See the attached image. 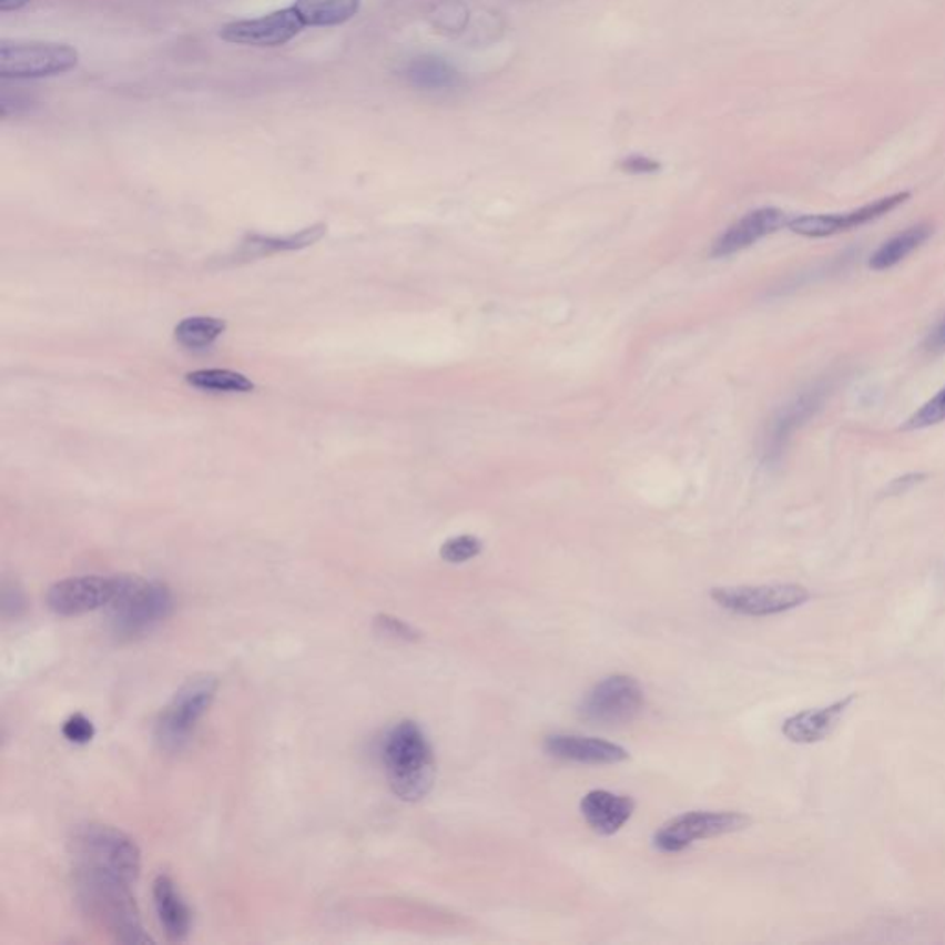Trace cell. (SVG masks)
Instances as JSON below:
<instances>
[{
  "instance_id": "23",
  "label": "cell",
  "mask_w": 945,
  "mask_h": 945,
  "mask_svg": "<svg viewBox=\"0 0 945 945\" xmlns=\"http://www.w3.org/2000/svg\"><path fill=\"white\" fill-rule=\"evenodd\" d=\"M226 331L224 319L211 318V316H191L176 325L174 336L183 347L189 349H204L210 347L216 338H221Z\"/></svg>"
},
{
  "instance_id": "13",
  "label": "cell",
  "mask_w": 945,
  "mask_h": 945,
  "mask_svg": "<svg viewBox=\"0 0 945 945\" xmlns=\"http://www.w3.org/2000/svg\"><path fill=\"white\" fill-rule=\"evenodd\" d=\"M121 577H89L65 578L52 583L47 591V606L55 616L78 617L100 608H108L119 589Z\"/></svg>"
},
{
  "instance_id": "1",
  "label": "cell",
  "mask_w": 945,
  "mask_h": 945,
  "mask_svg": "<svg viewBox=\"0 0 945 945\" xmlns=\"http://www.w3.org/2000/svg\"><path fill=\"white\" fill-rule=\"evenodd\" d=\"M383 763L392 792L403 802H419L433 791L435 753L414 720H402L388 731L383 742Z\"/></svg>"
},
{
  "instance_id": "22",
  "label": "cell",
  "mask_w": 945,
  "mask_h": 945,
  "mask_svg": "<svg viewBox=\"0 0 945 945\" xmlns=\"http://www.w3.org/2000/svg\"><path fill=\"white\" fill-rule=\"evenodd\" d=\"M189 385L204 392H224V394H247L255 390V385L246 375L232 369H196L187 374Z\"/></svg>"
},
{
  "instance_id": "14",
  "label": "cell",
  "mask_w": 945,
  "mask_h": 945,
  "mask_svg": "<svg viewBox=\"0 0 945 945\" xmlns=\"http://www.w3.org/2000/svg\"><path fill=\"white\" fill-rule=\"evenodd\" d=\"M789 221H791V216L786 215L785 211L778 210V207H761V210L750 211L748 215L742 216L741 221H736L733 226L728 227L714 241L711 255L713 257H730L733 253L742 252V250L752 246L764 236L780 232L783 227L789 226Z\"/></svg>"
},
{
  "instance_id": "16",
  "label": "cell",
  "mask_w": 945,
  "mask_h": 945,
  "mask_svg": "<svg viewBox=\"0 0 945 945\" xmlns=\"http://www.w3.org/2000/svg\"><path fill=\"white\" fill-rule=\"evenodd\" d=\"M152 894H154L155 913L160 918L161 927L165 931L166 938L177 944L187 941L191 935V925H193V913L187 902L183 900L176 883L169 875H158L152 885Z\"/></svg>"
},
{
  "instance_id": "8",
  "label": "cell",
  "mask_w": 945,
  "mask_h": 945,
  "mask_svg": "<svg viewBox=\"0 0 945 945\" xmlns=\"http://www.w3.org/2000/svg\"><path fill=\"white\" fill-rule=\"evenodd\" d=\"M644 704L643 688L638 680L624 674L606 678L597 683L578 708L586 722L599 725H619L632 722Z\"/></svg>"
},
{
  "instance_id": "15",
  "label": "cell",
  "mask_w": 945,
  "mask_h": 945,
  "mask_svg": "<svg viewBox=\"0 0 945 945\" xmlns=\"http://www.w3.org/2000/svg\"><path fill=\"white\" fill-rule=\"evenodd\" d=\"M545 752L552 758L575 763L616 764L627 761L628 752L613 742L600 741L593 736L549 735L543 742Z\"/></svg>"
},
{
  "instance_id": "19",
  "label": "cell",
  "mask_w": 945,
  "mask_h": 945,
  "mask_svg": "<svg viewBox=\"0 0 945 945\" xmlns=\"http://www.w3.org/2000/svg\"><path fill=\"white\" fill-rule=\"evenodd\" d=\"M933 233H935V230L929 224H916V226L903 230L902 233L892 236L875 250L874 255L870 257V268L875 270V272L894 268L902 261H905L911 253L924 246L925 242L933 236Z\"/></svg>"
},
{
  "instance_id": "6",
  "label": "cell",
  "mask_w": 945,
  "mask_h": 945,
  "mask_svg": "<svg viewBox=\"0 0 945 945\" xmlns=\"http://www.w3.org/2000/svg\"><path fill=\"white\" fill-rule=\"evenodd\" d=\"M80 54L71 44L50 41H2L0 77L4 80H38L77 69Z\"/></svg>"
},
{
  "instance_id": "10",
  "label": "cell",
  "mask_w": 945,
  "mask_h": 945,
  "mask_svg": "<svg viewBox=\"0 0 945 945\" xmlns=\"http://www.w3.org/2000/svg\"><path fill=\"white\" fill-rule=\"evenodd\" d=\"M830 392L831 383L819 380L800 392L794 399L786 403L785 407H781L775 413L774 418L766 425L763 441H761V458L764 464L774 466L780 463L794 433L819 414Z\"/></svg>"
},
{
  "instance_id": "2",
  "label": "cell",
  "mask_w": 945,
  "mask_h": 945,
  "mask_svg": "<svg viewBox=\"0 0 945 945\" xmlns=\"http://www.w3.org/2000/svg\"><path fill=\"white\" fill-rule=\"evenodd\" d=\"M71 852L77 874L96 875L133 885L141 872V852L133 839L113 825H78L72 831Z\"/></svg>"
},
{
  "instance_id": "29",
  "label": "cell",
  "mask_w": 945,
  "mask_h": 945,
  "mask_svg": "<svg viewBox=\"0 0 945 945\" xmlns=\"http://www.w3.org/2000/svg\"><path fill=\"white\" fill-rule=\"evenodd\" d=\"M660 163L644 155H632L628 160L621 161L622 171L632 172V174H652L660 171Z\"/></svg>"
},
{
  "instance_id": "28",
  "label": "cell",
  "mask_w": 945,
  "mask_h": 945,
  "mask_svg": "<svg viewBox=\"0 0 945 945\" xmlns=\"http://www.w3.org/2000/svg\"><path fill=\"white\" fill-rule=\"evenodd\" d=\"M375 628L380 633L388 636V638L402 639V641H416V639H419L416 628L410 627L408 622L402 621V619H397V617L386 616V613L375 617Z\"/></svg>"
},
{
  "instance_id": "26",
  "label": "cell",
  "mask_w": 945,
  "mask_h": 945,
  "mask_svg": "<svg viewBox=\"0 0 945 945\" xmlns=\"http://www.w3.org/2000/svg\"><path fill=\"white\" fill-rule=\"evenodd\" d=\"M480 550H482L480 539L475 536H457L441 545L440 556L447 563H464L480 555Z\"/></svg>"
},
{
  "instance_id": "27",
  "label": "cell",
  "mask_w": 945,
  "mask_h": 945,
  "mask_svg": "<svg viewBox=\"0 0 945 945\" xmlns=\"http://www.w3.org/2000/svg\"><path fill=\"white\" fill-rule=\"evenodd\" d=\"M61 733H63V736H65L69 742H74V744H88V742L93 741V736L96 731H94L93 722H91L85 714L74 713L71 714L65 722H63Z\"/></svg>"
},
{
  "instance_id": "9",
  "label": "cell",
  "mask_w": 945,
  "mask_h": 945,
  "mask_svg": "<svg viewBox=\"0 0 945 945\" xmlns=\"http://www.w3.org/2000/svg\"><path fill=\"white\" fill-rule=\"evenodd\" d=\"M752 824L746 814L735 811H693L667 822L654 835V846L663 853H680L693 842L742 831Z\"/></svg>"
},
{
  "instance_id": "11",
  "label": "cell",
  "mask_w": 945,
  "mask_h": 945,
  "mask_svg": "<svg viewBox=\"0 0 945 945\" xmlns=\"http://www.w3.org/2000/svg\"><path fill=\"white\" fill-rule=\"evenodd\" d=\"M303 28H307V24L292 4L255 19L227 22L221 28V38L227 43L274 49L299 35Z\"/></svg>"
},
{
  "instance_id": "24",
  "label": "cell",
  "mask_w": 945,
  "mask_h": 945,
  "mask_svg": "<svg viewBox=\"0 0 945 945\" xmlns=\"http://www.w3.org/2000/svg\"><path fill=\"white\" fill-rule=\"evenodd\" d=\"M324 226H314L303 230L297 235L285 236V238H264V236H255L252 238V247H261V252H277V250H296V247H305L313 242L318 241L319 236L324 235Z\"/></svg>"
},
{
  "instance_id": "7",
  "label": "cell",
  "mask_w": 945,
  "mask_h": 945,
  "mask_svg": "<svg viewBox=\"0 0 945 945\" xmlns=\"http://www.w3.org/2000/svg\"><path fill=\"white\" fill-rule=\"evenodd\" d=\"M711 599L736 616L769 617L800 608L811 599V593L797 583H772L713 589Z\"/></svg>"
},
{
  "instance_id": "18",
  "label": "cell",
  "mask_w": 945,
  "mask_h": 945,
  "mask_svg": "<svg viewBox=\"0 0 945 945\" xmlns=\"http://www.w3.org/2000/svg\"><path fill=\"white\" fill-rule=\"evenodd\" d=\"M632 797L613 794L610 791H591L582 797L580 811L591 830L599 835H613L632 816Z\"/></svg>"
},
{
  "instance_id": "4",
  "label": "cell",
  "mask_w": 945,
  "mask_h": 945,
  "mask_svg": "<svg viewBox=\"0 0 945 945\" xmlns=\"http://www.w3.org/2000/svg\"><path fill=\"white\" fill-rule=\"evenodd\" d=\"M78 896L93 918L99 919L116 941L152 944L146 935L132 885L96 875L77 874Z\"/></svg>"
},
{
  "instance_id": "20",
  "label": "cell",
  "mask_w": 945,
  "mask_h": 945,
  "mask_svg": "<svg viewBox=\"0 0 945 945\" xmlns=\"http://www.w3.org/2000/svg\"><path fill=\"white\" fill-rule=\"evenodd\" d=\"M407 80L424 91H441L458 85L457 69L438 55H418L407 67Z\"/></svg>"
},
{
  "instance_id": "31",
  "label": "cell",
  "mask_w": 945,
  "mask_h": 945,
  "mask_svg": "<svg viewBox=\"0 0 945 945\" xmlns=\"http://www.w3.org/2000/svg\"><path fill=\"white\" fill-rule=\"evenodd\" d=\"M925 349L929 353L945 352V316L941 324L936 325L935 329L931 331L927 341L924 344Z\"/></svg>"
},
{
  "instance_id": "33",
  "label": "cell",
  "mask_w": 945,
  "mask_h": 945,
  "mask_svg": "<svg viewBox=\"0 0 945 945\" xmlns=\"http://www.w3.org/2000/svg\"><path fill=\"white\" fill-rule=\"evenodd\" d=\"M32 0H0V11L2 13H8V11H19L24 8V6L30 4Z\"/></svg>"
},
{
  "instance_id": "25",
  "label": "cell",
  "mask_w": 945,
  "mask_h": 945,
  "mask_svg": "<svg viewBox=\"0 0 945 945\" xmlns=\"http://www.w3.org/2000/svg\"><path fill=\"white\" fill-rule=\"evenodd\" d=\"M945 421V386L924 407L916 410L903 425V430H922Z\"/></svg>"
},
{
  "instance_id": "3",
  "label": "cell",
  "mask_w": 945,
  "mask_h": 945,
  "mask_svg": "<svg viewBox=\"0 0 945 945\" xmlns=\"http://www.w3.org/2000/svg\"><path fill=\"white\" fill-rule=\"evenodd\" d=\"M174 611V597L165 582L139 577L119 578V589L108 606L111 632L119 639L143 638Z\"/></svg>"
},
{
  "instance_id": "30",
  "label": "cell",
  "mask_w": 945,
  "mask_h": 945,
  "mask_svg": "<svg viewBox=\"0 0 945 945\" xmlns=\"http://www.w3.org/2000/svg\"><path fill=\"white\" fill-rule=\"evenodd\" d=\"M2 610H4L6 617H19V613L24 610V595L17 588L4 586V591H2Z\"/></svg>"
},
{
  "instance_id": "12",
  "label": "cell",
  "mask_w": 945,
  "mask_h": 945,
  "mask_svg": "<svg viewBox=\"0 0 945 945\" xmlns=\"http://www.w3.org/2000/svg\"><path fill=\"white\" fill-rule=\"evenodd\" d=\"M911 199L908 191L891 194L885 199L875 200L872 204L863 205L857 210L846 213H827V215H800L789 221V230L805 238H827V236L841 235L852 232L857 227L866 226L870 222L880 221L900 205Z\"/></svg>"
},
{
  "instance_id": "5",
  "label": "cell",
  "mask_w": 945,
  "mask_h": 945,
  "mask_svg": "<svg viewBox=\"0 0 945 945\" xmlns=\"http://www.w3.org/2000/svg\"><path fill=\"white\" fill-rule=\"evenodd\" d=\"M219 678L199 674L177 689L155 722V741L166 752H180L193 739L200 720L215 702Z\"/></svg>"
},
{
  "instance_id": "17",
  "label": "cell",
  "mask_w": 945,
  "mask_h": 945,
  "mask_svg": "<svg viewBox=\"0 0 945 945\" xmlns=\"http://www.w3.org/2000/svg\"><path fill=\"white\" fill-rule=\"evenodd\" d=\"M853 700H855V694L847 697V699L836 700L827 708L809 709V711L794 714L783 722L781 731L789 741L797 742V744H813V742L824 741L825 736L835 730L839 720L853 704Z\"/></svg>"
},
{
  "instance_id": "21",
  "label": "cell",
  "mask_w": 945,
  "mask_h": 945,
  "mask_svg": "<svg viewBox=\"0 0 945 945\" xmlns=\"http://www.w3.org/2000/svg\"><path fill=\"white\" fill-rule=\"evenodd\" d=\"M307 27H338L352 21L360 10V0H294Z\"/></svg>"
},
{
  "instance_id": "32",
  "label": "cell",
  "mask_w": 945,
  "mask_h": 945,
  "mask_svg": "<svg viewBox=\"0 0 945 945\" xmlns=\"http://www.w3.org/2000/svg\"><path fill=\"white\" fill-rule=\"evenodd\" d=\"M927 475L924 472H911V475H905V477L896 478V480H892L891 486H888V491L894 495L903 494V491H907L908 488H913L914 484L922 482Z\"/></svg>"
}]
</instances>
